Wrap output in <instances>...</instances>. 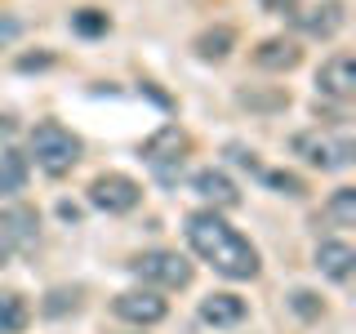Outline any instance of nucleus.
I'll list each match as a JSON object with an SVG mask.
<instances>
[{
  "label": "nucleus",
  "instance_id": "obj_5",
  "mask_svg": "<svg viewBox=\"0 0 356 334\" xmlns=\"http://www.w3.org/2000/svg\"><path fill=\"white\" fill-rule=\"evenodd\" d=\"M138 200H143V187L129 174H98L89 183V205L107 209V214H129Z\"/></svg>",
  "mask_w": 356,
  "mask_h": 334
},
{
  "label": "nucleus",
  "instance_id": "obj_19",
  "mask_svg": "<svg viewBox=\"0 0 356 334\" xmlns=\"http://www.w3.org/2000/svg\"><path fill=\"white\" fill-rule=\"evenodd\" d=\"M72 27L81 31V36H103V31H107V14H98V9H81V14H72Z\"/></svg>",
  "mask_w": 356,
  "mask_h": 334
},
{
  "label": "nucleus",
  "instance_id": "obj_1",
  "mask_svg": "<svg viewBox=\"0 0 356 334\" xmlns=\"http://www.w3.org/2000/svg\"><path fill=\"white\" fill-rule=\"evenodd\" d=\"M183 232H187V245H192L218 276H227V281H254V276H259V250H254L227 218H218L214 209L187 214Z\"/></svg>",
  "mask_w": 356,
  "mask_h": 334
},
{
  "label": "nucleus",
  "instance_id": "obj_23",
  "mask_svg": "<svg viewBox=\"0 0 356 334\" xmlns=\"http://www.w3.org/2000/svg\"><path fill=\"white\" fill-rule=\"evenodd\" d=\"M9 254H14V245H9L5 237H0V267H5V263H9Z\"/></svg>",
  "mask_w": 356,
  "mask_h": 334
},
{
  "label": "nucleus",
  "instance_id": "obj_16",
  "mask_svg": "<svg viewBox=\"0 0 356 334\" xmlns=\"http://www.w3.org/2000/svg\"><path fill=\"white\" fill-rule=\"evenodd\" d=\"M254 58H259V67H272V72H285V67H294V63H298V49H294L289 40H263Z\"/></svg>",
  "mask_w": 356,
  "mask_h": 334
},
{
  "label": "nucleus",
  "instance_id": "obj_13",
  "mask_svg": "<svg viewBox=\"0 0 356 334\" xmlns=\"http://www.w3.org/2000/svg\"><path fill=\"white\" fill-rule=\"evenodd\" d=\"M200 321H205V326H241L245 321V299H236V294L200 299Z\"/></svg>",
  "mask_w": 356,
  "mask_h": 334
},
{
  "label": "nucleus",
  "instance_id": "obj_17",
  "mask_svg": "<svg viewBox=\"0 0 356 334\" xmlns=\"http://www.w3.org/2000/svg\"><path fill=\"white\" fill-rule=\"evenodd\" d=\"M325 218L339 223V228H352L356 223V187H339V192L325 200Z\"/></svg>",
  "mask_w": 356,
  "mask_h": 334
},
{
  "label": "nucleus",
  "instance_id": "obj_21",
  "mask_svg": "<svg viewBox=\"0 0 356 334\" xmlns=\"http://www.w3.org/2000/svg\"><path fill=\"white\" fill-rule=\"evenodd\" d=\"M18 36H22V22L14 14H0V49H5V45H14Z\"/></svg>",
  "mask_w": 356,
  "mask_h": 334
},
{
  "label": "nucleus",
  "instance_id": "obj_9",
  "mask_svg": "<svg viewBox=\"0 0 356 334\" xmlns=\"http://www.w3.org/2000/svg\"><path fill=\"white\" fill-rule=\"evenodd\" d=\"M316 85L330 98H352L356 94V58L352 54H330L316 72Z\"/></svg>",
  "mask_w": 356,
  "mask_h": 334
},
{
  "label": "nucleus",
  "instance_id": "obj_3",
  "mask_svg": "<svg viewBox=\"0 0 356 334\" xmlns=\"http://www.w3.org/2000/svg\"><path fill=\"white\" fill-rule=\"evenodd\" d=\"M129 272L147 285H161V289H183L192 281V263L174 250H147L138 259H129Z\"/></svg>",
  "mask_w": 356,
  "mask_h": 334
},
{
  "label": "nucleus",
  "instance_id": "obj_11",
  "mask_svg": "<svg viewBox=\"0 0 356 334\" xmlns=\"http://www.w3.org/2000/svg\"><path fill=\"white\" fill-rule=\"evenodd\" d=\"M0 237H5L9 245H31L40 237V218H36V209H27V205H14V209H5L0 214Z\"/></svg>",
  "mask_w": 356,
  "mask_h": 334
},
{
  "label": "nucleus",
  "instance_id": "obj_18",
  "mask_svg": "<svg viewBox=\"0 0 356 334\" xmlns=\"http://www.w3.org/2000/svg\"><path fill=\"white\" fill-rule=\"evenodd\" d=\"M232 40H236V31L232 27H214V31H205V36L196 40V54L200 58H227V49H232Z\"/></svg>",
  "mask_w": 356,
  "mask_h": 334
},
{
  "label": "nucleus",
  "instance_id": "obj_20",
  "mask_svg": "<svg viewBox=\"0 0 356 334\" xmlns=\"http://www.w3.org/2000/svg\"><path fill=\"white\" fill-rule=\"evenodd\" d=\"M263 178H267L272 187H281L285 196H303V178H298V174H285V170H263Z\"/></svg>",
  "mask_w": 356,
  "mask_h": 334
},
{
  "label": "nucleus",
  "instance_id": "obj_6",
  "mask_svg": "<svg viewBox=\"0 0 356 334\" xmlns=\"http://www.w3.org/2000/svg\"><path fill=\"white\" fill-rule=\"evenodd\" d=\"M183 152H187V134L178 129V125H165L156 138L143 143V156H147V165L165 178V183L178 174V165H183Z\"/></svg>",
  "mask_w": 356,
  "mask_h": 334
},
{
  "label": "nucleus",
  "instance_id": "obj_12",
  "mask_svg": "<svg viewBox=\"0 0 356 334\" xmlns=\"http://www.w3.org/2000/svg\"><path fill=\"white\" fill-rule=\"evenodd\" d=\"M316 267L330 276V281H348L352 276V267H356V254H352V245L348 241H321L316 245Z\"/></svg>",
  "mask_w": 356,
  "mask_h": 334
},
{
  "label": "nucleus",
  "instance_id": "obj_10",
  "mask_svg": "<svg viewBox=\"0 0 356 334\" xmlns=\"http://www.w3.org/2000/svg\"><path fill=\"white\" fill-rule=\"evenodd\" d=\"M192 187L200 196L209 200L214 209H232V205H241V192H236V183H232L222 170H200L196 178H192Z\"/></svg>",
  "mask_w": 356,
  "mask_h": 334
},
{
  "label": "nucleus",
  "instance_id": "obj_7",
  "mask_svg": "<svg viewBox=\"0 0 356 334\" xmlns=\"http://www.w3.org/2000/svg\"><path fill=\"white\" fill-rule=\"evenodd\" d=\"M120 321H129V326H156V321H165V299L156 294V289H125V294H116V303H111Z\"/></svg>",
  "mask_w": 356,
  "mask_h": 334
},
{
  "label": "nucleus",
  "instance_id": "obj_22",
  "mask_svg": "<svg viewBox=\"0 0 356 334\" xmlns=\"http://www.w3.org/2000/svg\"><path fill=\"white\" fill-rule=\"evenodd\" d=\"M294 312H303V317H321V303H316V294H307V289H294Z\"/></svg>",
  "mask_w": 356,
  "mask_h": 334
},
{
  "label": "nucleus",
  "instance_id": "obj_14",
  "mask_svg": "<svg viewBox=\"0 0 356 334\" xmlns=\"http://www.w3.org/2000/svg\"><path fill=\"white\" fill-rule=\"evenodd\" d=\"M27 321H31L27 299L14 294V289H0V334H22Z\"/></svg>",
  "mask_w": 356,
  "mask_h": 334
},
{
  "label": "nucleus",
  "instance_id": "obj_24",
  "mask_svg": "<svg viewBox=\"0 0 356 334\" xmlns=\"http://www.w3.org/2000/svg\"><path fill=\"white\" fill-rule=\"evenodd\" d=\"M9 129H14V125H9V116H0V134H9Z\"/></svg>",
  "mask_w": 356,
  "mask_h": 334
},
{
  "label": "nucleus",
  "instance_id": "obj_8",
  "mask_svg": "<svg viewBox=\"0 0 356 334\" xmlns=\"http://www.w3.org/2000/svg\"><path fill=\"white\" fill-rule=\"evenodd\" d=\"M294 22H298V31L312 40H330L334 31L348 22V9L339 5V0H325V5H303V9H294Z\"/></svg>",
  "mask_w": 356,
  "mask_h": 334
},
{
  "label": "nucleus",
  "instance_id": "obj_15",
  "mask_svg": "<svg viewBox=\"0 0 356 334\" xmlns=\"http://www.w3.org/2000/svg\"><path fill=\"white\" fill-rule=\"evenodd\" d=\"M27 183V156L18 152H0V196H14Z\"/></svg>",
  "mask_w": 356,
  "mask_h": 334
},
{
  "label": "nucleus",
  "instance_id": "obj_2",
  "mask_svg": "<svg viewBox=\"0 0 356 334\" xmlns=\"http://www.w3.org/2000/svg\"><path fill=\"white\" fill-rule=\"evenodd\" d=\"M31 161H36V170H44L49 178H63L76 161H81V138H76L67 125H58V120H40V125L31 129Z\"/></svg>",
  "mask_w": 356,
  "mask_h": 334
},
{
  "label": "nucleus",
  "instance_id": "obj_4",
  "mask_svg": "<svg viewBox=\"0 0 356 334\" xmlns=\"http://www.w3.org/2000/svg\"><path fill=\"white\" fill-rule=\"evenodd\" d=\"M294 152L303 156L307 165L316 170H348L352 165V138L348 134H298L294 138Z\"/></svg>",
  "mask_w": 356,
  "mask_h": 334
}]
</instances>
